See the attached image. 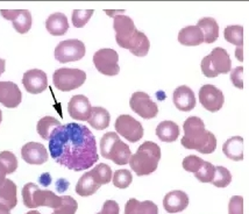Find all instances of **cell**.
I'll use <instances>...</instances> for the list:
<instances>
[{
	"instance_id": "7dc6e473",
	"label": "cell",
	"mask_w": 249,
	"mask_h": 214,
	"mask_svg": "<svg viewBox=\"0 0 249 214\" xmlns=\"http://www.w3.org/2000/svg\"><path fill=\"white\" fill-rule=\"evenodd\" d=\"M244 53H242V47H236V50H235V57L239 59L240 62L244 61Z\"/></svg>"
},
{
	"instance_id": "f1b7e54d",
	"label": "cell",
	"mask_w": 249,
	"mask_h": 214,
	"mask_svg": "<svg viewBox=\"0 0 249 214\" xmlns=\"http://www.w3.org/2000/svg\"><path fill=\"white\" fill-rule=\"evenodd\" d=\"M99 187L100 185L93 179L92 175L89 171L85 172V174L79 178L78 183H77L76 185V193L81 196V197H89V196L94 195V193L99 190Z\"/></svg>"
},
{
	"instance_id": "5b68a950",
	"label": "cell",
	"mask_w": 249,
	"mask_h": 214,
	"mask_svg": "<svg viewBox=\"0 0 249 214\" xmlns=\"http://www.w3.org/2000/svg\"><path fill=\"white\" fill-rule=\"evenodd\" d=\"M22 200L28 209L46 206L56 210L61 204V197L48 190H41L34 183H27L22 187Z\"/></svg>"
},
{
	"instance_id": "ba28073f",
	"label": "cell",
	"mask_w": 249,
	"mask_h": 214,
	"mask_svg": "<svg viewBox=\"0 0 249 214\" xmlns=\"http://www.w3.org/2000/svg\"><path fill=\"white\" fill-rule=\"evenodd\" d=\"M119 55L114 49H99L93 55V64L100 73L105 76H117L120 72Z\"/></svg>"
},
{
	"instance_id": "f5cc1de1",
	"label": "cell",
	"mask_w": 249,
	"mask_h": 214,
	"mask_svg": "<svg viewBox=\"0 0 249 214\" xmlns=\"http://www.w3.org/2000/svg\"><path fill=\"white\" fill-rule=\"evenodd\" d=\"M97 214H102V213H97Z\"/></svg>"
},
{
	"instance_id": "7bdbcfd3",
	"label": "cell",
	"mask_w": 249,
	"mask_h": 214,
	"mask_svg": "<svg viewBox=\"0 0 249 214\" xmlns=\"http://www.w3.org/2000/svg\"><path fill=\"white\" fill-rule=\"evenodd\" d=\"M231 80L238 89H244V67H238L231 71Z\"/></svg>"
},
{
	"instance_id": "8fae6325",
	"label": "cell",
	"mask_w": 249,
	"mask_h": 214,
	"mask_svg": "<svg viewBox=\"0 0 249 214\" xmlns=\"http://www.w3.org/2000/svg\"><path fill=\"white\" fill-rule=\"evenodd\" d=\"M129 106L133 112L140 115L143 119H154L159 114V107L157 104L150 99L146 92L138 91L134 92L130 97Z\"/></svg>"
},
{
	"instance_id": "d6986e66",
	"label": "cell",
	"mask_w": 249,
	"mask_h": 214,
	"mask_svg": "<svg viewBox=\"0 0 249 214\" xmlns=\"http://www.w3.org/2000/svg\"><path fill=\"white\" fill-rule=\"evenodd\" d=\"M189 206V196L184 191L175 190L164 196L163 207L168 213H178Z\"/></svg>"
},
{
	"instance_id": "d6a6232c",
	"label": "cell",
	"mask_w": 249,
	"mask_h": 214,
	"mask_svg": "<svg viewBox=\"0 0 249 214\" xmlns=\"http://www.w3.org/2000/svg\"><path fill=\"white\" fill-rule=\"evenodd\" d=\"M90 174L92 175L93 179L99 184L100 186L104 184H108L112 180V169L105 163H99L97 166H94L92 170H90Z\"/></svg>"
},
{
	"instance_id": "f546056e",
	"label": "cell",
	"mask_w": 249,
	"mask_h": 214,
	"mask_svg": "<svg viewBox=\"0 0 249 214\" xmlns=\"http://www.w3.org/2000/svg\"><path fill=\"white\" fill-rule=\"evenodd\" d=\"M60 126H62L60 120H57L56 118L43 117L42 119L38 120L36 130L38 135H40L43 140H49L52 134L54 133V130L57 129Z\"/></svg>"
},
{
	"instance_id": "30bf717a",
	"label": "cell",
	"mask_w": 249,
	"mask_h": 214,
	"mask_svg": "<svg viewBox=\"0 0 249 214\" xmlns=\"http://www.w3.org/2000/svg\"><path fill=\"white\" fill-rule=\"evenodd\" d=\"M114 127L117 134H120L124 139L132 143H135L143 138V127L141 123L128 114L119 115L115 120Z\"/></svg>"
},
{
	"instance_id": "603a6c76",
	"label": "cell",
	"mask_w": 249,
	"mask_h": 214,
	"mask_svg": "<svg viewBox=\"0 0 249 214\" xmlns=\"http://www.w3.org/2000/svg\"><path fill=\"white\" fill-rule=\"evenodd\" d=\"M124 214H159V207L150 200L139 201L132 198L124 205Z\"/></svg>"
},
{
	"instance_id": "9a60e30c",
	"label": "cell",
	"mask_w": 249,
	"mask_h": 214,
	"mask_svg": "<svg viewBox=\"0 0 249 214\" xmlns=\"http://www.w3.org/2000/svg\"><path fill=\"white\" fill-rule=\"evenodd\" d=\"M21 156L25 162L33 165H41L49 159V154L43 144L28 142L21 148Z\"/></svg>"
},
{
	"instance_id": "db71d44e",
	"label": "cell",
	"mask_w": 249,
	"mask_h": 214,
	"mask_svg": "<svg viewBox=\"0 0 249 214\" xmlns=\"http://www.w3.org/2000/svg\"><path fill=\"white\" fill-rule=\"evenodd\" d=\"M52 214H54V213H52Z\"/></svg>"
},
{
	"instance_id": "f907efd6",
	"label": "cell",
	"mask_w": 249,
	"mask_h": 214,
	"mask_svg": "<svg viewBox=\"0 0 249 214\" xmlns=\"http://www.w3.org/2000/svg\"><path fill=\"white\" fill-rule=\"evenodd\" d=\"M26 214H41V213L37 212V211H29V212L26 213Z\"/></svg>"
},
{
	"instance_id": "ffe728a7",
	"label": "cell",
	"mask_w": 249,
	"mask_h": 214,
	"mask_svg": "<svg viewBox=\"0 0 249 214\" xmlns=\"http://www.w3.org/2000/svg\"><path fill=\"white\" fill-rule=\"evenodd\" d=\"M178 42L183 46L196 47L204 42V34L197 26H188L178 33Z\"/></svg>"
},
{
	"instance_id": "d590c367",
	"label": "cell",
	"mask_w": 249,
	"mask_h": 214,
	"mask_svg": "<svg viewBox=\"0 0 249 214\" xmlns=\"http://www.w3.org/2000/svg\"><path fill=\"white\" fill-rule=\"evenodd\" d=\"M214 171L215 166L212 163L204 160L203 165L200 166L198 172H196L195 176L201 183H212L213 177H214Z\"/></svg>"
},
{
	"instance_id": "ee69618b",
	"label": "cell",
	"mask_w": 249,
	"mask_h": 214,
	"mask_svg": "<svg viewBox=\"0 0 249 214\" xmlns=\"http://www.w3.org/2000/svg\"><path fill=\"white\" fill-rule=\"evenodd\" d=\"M119 205L115 200H106L103 205L102 214H119Z\"/></svg>"
},
{
	"instance_id": "83f0119b",
	"label": "cell",
	"mask_w": 249,
	"mask_h": 214,
	"mask_svg": "<svg viewBox=\"0 0 249 214\" xmlns=\"http://www.w3.org/2000/svg\"><path fill=\"white\" fill-rule=\"evenodd\" d=\"M109 120H111V115H109L107 109L97 106L92 107V111H91V115L89 118L88 123L94 129L102 130L106 129L109 126Z\"/></svg>"
},
{
	"instance_id": "52a82bcc",
	"label": "cell",
	"mask_w": 249,
	"mask_h": 214,
	"mask_svg": "<svg viewBox=\"0 0 249 214\" xmlns=\"http://www.w3.org/2000/svg\"><path fill=\"white\" fill-rule=\"evenodd\" d=\"M87 49L85 44L81 40L70 38L62 41L55 48V58L60 63H69V62L79 61L85 56Z\"/></svg>"
},
{
	"instance_id": "7c38bea8",
	"label": "cell",
	"mask_w": 249,
	"mask_h": 214,
	"mask_svg": "<svg viewBox=\"0 0 249 214\" xmlns=\"http://www.w3.org/2000/svg\"><path fill=\"white\" fill-rule=\"evenodd\" d=\"M199 102L209 112H218L224 106L225 97L220 89L217 86L206 84L199 90Z\"/></svg>"
},
{
	"instance_id": "e575fe53",
	"label": "cell",
	"mask_w": 249,
	"mask_h": 214,
	"mask_svg": "<svg viewBox=\"0 0 249 214\" xmlns=\"http://www.w3.org/2000/svg\"><path fill=\"white\" fill-rule=\"evenodd\" d=\"M77 209H78V204L75 199L70 196H62L60 206L54 210V214H75Z\"/></svg>"
},
{
	"instance_id": "74e56055",
	"label": "cell",
	"mask_w": 249,
	"mask_h": 214,
	"mask_svg": "<svg viewBox=\"0 0 249 214\" xmlns=\"http://www.w3.org/2000/svg\"><path fill=\"white\" fill-rule=\"evenodd\" d=\"M93 10H75L72 12V23L76 28H82L93 16Z\"/></svg>"
},
{
	"instance_id": "ab89813d",
	"label": "cell",
	"mask_w": 249,
	"mask_h": 214,
	"mask_svg": "<svg viewBox=\"0 0 249 214\" xmlns=\"http://www.w3.org/2000/svg\"><path fill=\"white\" fill-rule=\"evenodd\" d=\"M204 160H201L200 157L196 156V155H189L186 156L184 160H183V169L188 172H198V170L200 169V166L203 165Z\"/></svg>"
},
{
	"instance_id": "e0dca14e",
	"label": "cell",
	"mask_w": 249,
	"mask_h": 214,
	"mask_svg": "<svg viewBox=\"0 0 249 214\" xmlns=\"http://www.w3.org/2000/svg\"><path fill=\"white\" fill-rule=\"evenodd\" d=\"M22 100L19 86L13 82H0V103L7 108H16Z\"/></svg>"
},
{
	"instance_id": "277c9868",
	"label": "cell",
	"mask_w": 249,
	"mask_h": 214,
	"mask_svg": "<svg viewBox=\"0 0 249 214\" xmlns=\"http://www.w3.org/2000/svg\"><path fill=\"white\" fill-rule=\"evenodd\" d=\"M100 154L104 159L111 160L118 165L129 163L132 151L128 144L120 140L115 132H108L100 140Z\"/></svg>"
},
{
	"instance_id": "2e32d148",
	"label": "cell",
	"mask_w": 249,
	"mask_h": 214,
	"mask_svg": "<svg viewBox=\"0 0 249 214\" xmlns=\"http://www.w3.org/2000/svg\"><path fill=\"white\" fill-rule=\"evenodd\" d=\"M68 111H69L70 117L75 120L88 121L91 115V111H92V106H91L88 97L83 96V94H77L70 99L68 104Z\"/></svg>"
},
{
	"instance_id": "8992f818",
	"label": "cell",
	"mask_w": 249,
	"mask_h": 214,
	"mask_svg": "<svg viewBox=\"0 0 249 214\" xmlns=\"http://www.w3.org/2000/svg\"><path fill=\"white\" fill-rule=\"evenodd\" d=\"M87 80V73L79 69L61 68L53 75V82L56 89L62 92H69L81 88Z\"/></svg>"
},
{
	"instance_id": "bcb514c9",
	"label": "cell",
	"mask_w": 249,
	"mask_h": 214,
	"mask_svg": "<svg viewBox=\"0 0 249 214\" xmlns=\"http://www.w3.org/2000/svg\"><path fill=\"white\" fill-rule=\"evenodd\" d=\"M6 175H7V170H6V168L4 166V164H2V163L0 162V185H1V184L5 182Z\"/></svg>"
},
{
	"instance_id": "5bb4252c",
	"label": "cell",
	"mask_w": 249,
	"mask_h": 214,
	"mask_svg": "<svg viewBox=\"0 0 249 214\" xmlns=\"http://www.w3.org/2000/svg\"><path fill=\"white\" fill-rule=\"evenodd\" d=\"M0 14L13 23L14 29L20 34H26L32 28V14L28 10H0Z\"/></svg>"
},
{
	"instance_id": "9c48e42d",
	"label": "cell",
	"mask_w": 249,
	"mask_h": 214,
	"mask_svg": "<svg viewBox=\"0 0 249 214\" xmlns=\"http://www.w3.org/2000/svg\"><path fill=\"white\" fill-rule=\"evenodd\" d=\"M115 31V41L121 48L129 49L130 43L138 34V29L134 25L132 18L127 16H115L113 21Z\"/></svg>"
},
{
	"instance_id": "f35d334b",
	"label": "cell",
	"mask_w": 249,
	"mask_h": 214,
	"mask_svg": "<svg viewBox=\"0 0 249 214\" xmlns=\"http://www.w3.org/2000/svg\"><path fill=\"white\" fill-rule=\"evenodd\" d=\"M0 162L4 164L7 174H13L18 168V160L12 151H1L0 153Z\"/></svg>"
},
{
	"instance_id": "681fc988",
	"label": "cell",
	"mask_w": 249,
	"mask_h": 214,
	"mask_svg": "<svg viewBox=\"0 0 249 214\" xmlns=\"http://www.w3.org/2000/svg\"><path fill=\"white\" fill-rule=\"evenodd\" d=\"M0 214H11V213H10V210H8L7 207L0 204Z\"/></svg>"
},
{
	"instance_id": "ac0fdd59",
	"label": "cell",
	"mask_w": 249,
	"mask_h": 214,
	"mask_svg": "<svg viewBox=\"0 0 249 214\" xmlns=\"http://www.w3.org/2000/svg\"><path fill=\"white\" fill-rule=\"evenodd\" d=\"M173 102L177 109L182 112H190L196 107V96L194 91L186 85L178 86L174 91Z\"/></svg>"
},
{
	"instance_id": "836d02e7",
	"label": "cell",
	"mask_w": 249,
	"mask_h": 214,
	"mask_svg": "<svg viewBox=\"0 0 249 214\" xmlns=\"http://www.w3.org/2000/svg\"><path fill=\"white\" fill-rule=\"evenodd\" d=\"M231 182H232V174H231V171L225 168V166H215L214 177H213L212 180L213 185L215 187L224 189V187H227L230 185Z\"/></svg>"
},
{
	"instance_id": "816d5d0a",
	"label": "cell",
	"mask_w": 249,
	"mask_h": 214,
	"mask_svg": "<svg viewBox=\"0 0 249 214\" xmlns=\"http://www.w3.org/2000/svg\"><path fill=\"white\" fill-rule=\"evenodd\" d=\"M2 121V113H1V109H0V124H1Z\"/></svg>"
},
{
	"instance_id": "7402d4cb",
	"label": "cell",
	"mask_w": 249,
	"mask_h": 214,
	"mask_svg": "<svg viewBox=\"0 0 249 214\" xmlns=\"http://www.w3.org/2000/svg\"><path fill=\"white\" fill-rule=\"evenodd\" d=\"M222 153L227 159L235 160V162L244 160V138L233 136L228 139L222 145Z\"/></svg>"
},
{
	"instance_id": "4316f807",
	"label": "cell",
	"mask_w": 249,
	"mask_h": 214,
	"mask_svg": "<svg viewBox=\"0 0 249 214\" xmlns=\"http://www.w3.org/2000/svg\"><path fill=\"white\" fill-rule=\"evenodd\" d=\"M197 27H199L200 31L204 34V42L213 43L219 37V25L213 18H201L198 21Z\"/></svg>"
},
{
	"instance_id": "d4e9b609",
	"label": "cell",
	"mask_w": 249,
	"mask_h": 214,
	"mask_svg": "<svg viewBox=\"0 0 249 214\" xmlns=\"http://www.w3.org/2000/svg\"><path fill=\"white\" fill-rule=\"evenodd\" d=\"M0 204L10 211L17 206V185L13 180L5 179V182L0 185Z\"/></svg>"
},
{
	"instance_id": "60d3db41",
	"label": "cell",
	"mask_w": 249,
	"mask_h": 214,
	"mask_svg": "<svg viewBox=\"0 0 249 214\" xmlns=\"http://www.w3.org/2000/svg\"><path fill=\"white\" fill-rule=\"evenodd\" d=\"M228 214H244V197L233 196L228 204Z\"/></svg>"
},
{
	"instance_id": "484cf974",
	"label": "cell",
	"mask_w": 249,
	"mask_h": 214,
	"mask_svg": "<svg viewBox=\"0 0 249 214\" xmlns=\"http://www.w3.org/2000/svg\"><path fill=\"white\" fill-rule=\"evenodd\" d=\"M156 135L162 142H175L179 136V127L174 121L165 120L156 127Z\"/></svg>"
},
{
	"instance_id": "4dcf8cb0",
	"label": "cell",
	"mask_w": 249,
	"mask_h": 214,
	"mask_svg": "<svg viewBox=\"0 0 249 214\" xmlns=\"http://www.w3.org/2000/svg\"><path fill=\"white\" fill-rule=\"evenodd\" d=\"M150 48V42L148 40L147 35L144 33L139 31L134 40L132 41L129 47V52L133 54V55L138 56V57H143L146 56L148 52H149Z\"/></svg>"
},
{
	"instance_id": "8d00e7d4",
	"label": "cell",
	"mask_w": 249,
	"mask_h": 214,
	"mask_svg": "<svg viewBox=\"0 0 249 214\" xmlns=\"http://www.w3.org/2000/svg\"><path fill=\"white\" fill-rule=\"evenodd\" d=\"M133 180V176L129 170L127 169H121L117 170L113 175V184L118 189H127Z\"/></svg>"
},
{
	"instance_id": "44dd1931",
	"label": "cell",
	"mask_w": 249,
	"mask_h": 214,
	"mask_svg": "<svg viewBox=\"0 0 249 214\" xmlns=\"http://www.w3.org/2000/svg\"><path fill=\"white\" fill-rule=\"evenodd\" d=\"M210 58L214 67L217 73H230L231 69H232V61H231L230 55L224 48H214L210 54Z\"/></svg>"
},
{
	"instance_id": "4fadbf2b",
	"label": "cell",
	"mask_w": 249,
	"mask_h": 214,
	"mask_svg": "<svg viewBox=\"0 0 249 214\" xmlns=\"http://www.w3.org/2000/svg\"><path fill=\"white\" fill-rule=\"evenodd\" d=\"M22 84L29 93L38 94L48 88V77L42 70L32 69L23 73Z\"/></svg>"
},
{
	"instance_id": "c3c4849f",
	"label": "cell",
	"mask_w": 249,
	"mask_h": 214,
	"mask_svg": "<svg viewBox=\"0 0 249 214\" xmlns=\"http://www.w3.org/2000/svg\"><path fill=\"white\" fill-rule=\"evenodd\" d=\"M5 64H6L5 59L0 58V76L5 72Z\"/></svg>"
},
{
	"instance_id": "7a4b0ae2",
	"label": "cell",
	"mask_w": 249,
	"mask_h": 214,
	"mask_svg": "<svg viewBox=\"0 0 249 214\" xmlns=\"http://www.w3.org/2000/svg\"><path fill=\"white\" fill-rule=\"evenodd\" d=\"M184 136L180 143L186 149H195L201 154H212L217 148V138L205 129V124L198 117H189L183 125Z\"/></svg>"
},
{
	"instance_id": "cb8c5ba5",
	"label": "cell",
	"mask_w": 249,
	"mask_h": 214,
	"mask_svg": "<svg viewBox=\"0 0 249 214\" xmlns=\"http://www.w3.org/2000/svg\"><path fill=\"white\" fill-rule=\"evenodd\" d=\"M46 28L50 35L54 36H62L69 29L68 18L63 13L52 14L46 21Z\"/></svg>"
},
{
	"instance_id": "b9f144b4",
	"label": "cell",
	"mask_w": 249,
	"mask_h": 214,
	"mask_svg": "<svg viewBox=\"0 0 249 214\" xmlns=\"http://www.w3.org/2000/svg\"><path fill=\"white\" fill-rule=\"evenodd\" d=\"M200 68H201V71H203L204 75H205L206 77H209V78H214V77L218 76L217 71H215L214 67H213L211 58H210L209 55L205 56V57L201 59Z\"/></svg>"
},
{
	"instance_id": "1f68e13d",
	"label": "cell",
	"mask_w": 249,
	"mask_h": 214,
	"mask_svg": "<svg viewBox=\"0 0 249 214\" xmlns=\"http://www.w3.org/2000/svg\"><path fill=\"white\" fill-rule=\"evenodd\" d=\"M225 40L236 47L244 46V27L241 25L227 26L224 31Z\"/></svg>"
},
{
	"instance_id": "f6af8a7d",
	"label": "cell",
	"mask_w": 249,
	"mask_h": 214,
	"mask_svg": "<svg viewBox=\"0 0 249 214\" xmlns=\"http://www.w3.org/2000/svg\"><path fill=\"white\" fill-rule=\"evenodd\" d=\"M50 182H52V178H50L49 174H43L42 176L40 177V183L42 184L43 186H48Z\"/></svg>"
},
{
	"instance_id": "3957f363",
	"label": "cell",
	"mask_w": 249,
	"mask_h": 214,
	"mask_svg": "<svg viewBox=\"0 0 249 214\" xmlns=\"http://www.w3.org/2000/svg\"><path fill=\"white\" fill-rule=\"evenodd\" d=\"M161 160V148L155 142L146 141L138 148L129 160L130 169L138 176H148L156 171Z\"/></svg>"
},
{
	"instance_id": "6da1fadb",
	"label": "cell",
	"mask_w": 249,
	"mask_h": 214,
	"mask_svg": "<svg viewBox=\"0 0 249 214\" xmlns=\"http://www.w3.org/2000/svg\"><path fill=\"white\" fill-rule=\"evenodd\" d=\"M49 153L56 163L73 171L88 170L99 160L96 138L87 126L62 125L49 139Z\"/></svg>"
}]
</instances>
